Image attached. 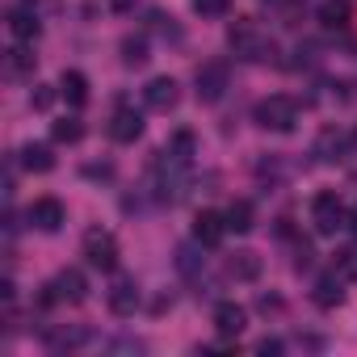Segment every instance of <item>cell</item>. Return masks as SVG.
Segmentation results:
<instances>
[{
    "label": "cell",
    "instance_id": "6da1fadb",
    "mask_svg": "<svg viewBox=\"0 0 357 357\" xmlns=\"http://www.w3.org/2000/svg\"><path fill=\"white\" fill-rule=\"evenodd\" d=\"M227 43H231V51H236L240 59H252V63H265V59L273 55V43H269L252 22H236L231 34H227Z\"/></svg>",
    "mask_w": 357,
    "mask_h": 357
},
{
    "label": "cell",
    "instance_id": "7a4b0ae2",
    "mask_svg": "<svg viewBox=\"0 0 357 357\" xmlns=\"http://www.w3.org/2000/svg\"><path fill=\"white\" fill-rule=\"evenodd\" d=\"M252 118H257V126H265V130H294V122H298V105H294L290 97L273 93V97L257 101Z\"/></svg>",
    "mask_w": 357,
    "mask_h": 357
},
{
    "label": "cell",
    "instance_id": "3957f363",
    "mask_svg": "<svg viewBox=\"0 0 357 357\" xmlns=\"http://www.w3.org/2000/svg\"><path fill=\"white\" fill-rule=\"evenodd\" d=\"M311 219H315V231H319V236H336V231L349 223V211L340 206L336 194H315V202H311Z\"/></svg>",
    "mask_w": 357,
    "mask_h": 357
},
{
    "label": "cell",
    "instance_id": "277c9868",
    "mask_svg": "<svg viewBox=\"0 0 357 357\" xmlns=\"http://www.w3.org/2000/svg\"><path fill=\"white\" fill-rule=\"evenodd\" d=\"M84 257H89L93 269L114 273V269H118V240H114L109 231H89V236H84Z\"/></svg>",
    "mask_w": 357,
    "mask_h": 357
},
{
    "label": "cell",
    "instance_id": "5b68a950",
    "mask_svg": "<svg viewBox=\"0 0 357 357\" xmlns=\"http://www.w3.org/2000/svg\"><path fill=\"white\" fill-rule=\"evenodd\" d=\"M47 290H51V294H47L43 303H72V307H76V303H84L89 282H84V273H80V269H59V273H55V282H51Z\"/></svg>",
    "mask_w": 357,
    "mask_h": 357
},
{
    "label": "cell",
    "instance_id": "8992f818",
    "mask_svg": "<svg viewBox=\"0 0 357 357\" xmlns=\"http://www.w3.org/2000/svg\"><path fill=\"white\" fill-rule=\"evenodd\" d=\"M227 80H231V72H227V63H223V59L202 63V68H198V76H194V84H198V101H219V97L227 93Z\"/></svg>",
    "mask_w": 357,
    "mask_h": 357
},
{
    "label": "cell",
    "instance_id": "52a82bcc",
    "mask_svg": "<svg viewBox=\"0 0 357 357\" xmlns=\"http://www.w3.org/2000/svg\"><path fill=\"white\" fill-rule=\"evenodd\" d=\"M176 80L172 76H155L147 89H143V101H147V109H155V114H168L172 105H176Z\"/></svg>",
    "mask_w": 357,
    "mask_h": 357
},
{
    "label": "cell",
    "instance_id": "ba28073f",
    "mask_svg": "<svg viewBox=\"0 0 357 357\" xmlns=\"http://www.w3.org/2000/svg\"><path fill=\"white\" fill-rule=\"evenodd\" d=\"M63 219H68V211H63L59 198H38V202L30 206V223H34L38 231H59Z\"/></svg>",
    "mask_w": 357,
    "mask_h": 357
},
{
    "label": "cell",
    "instance_id": "9c48e42d",
    "mask_svg": "<svg viewBox=\"0 0 357 357\" xmlns=\"http://www.w3.org/2000/svg\"><path fill=\"white\" fill-rule=\"evenodd\" d=\"M139 135H143V114L122 105V109L109 118V139H114V143H135Z\"/></svg>",
    "mask_w": 357,
    "mask_h": 357
},
{
    "label": "cell",
    "instance_id": "30bf717a",
    "mask_svg": "<svg viewBox=\"0 0 357 357\" xmlns=\"http://www.w3.org/2000/svg\"><path fill=\"white\" fill-rule=\"evenodd\" d=\"M135 307H139V286H135V278H118L114 286H109V311L114 315H135Z\"/></svg>",
    "mask_w": 357,
    "mask_h": 357
},
{
    "label": "cell",
    "instance_id": "8fae6325",
    "mask_svg": "<svg viewBox=\"0 0 357 357\" xmlns=\"http://www.w3.org/2000/svg\"><path fill=\"white\" fill-rule=\"evenodd\" d=\"M244 324H248V311H244L240 303H219V307H215V328H219L223 336H240Z\"/></svg>",
    "mask_w": 357,
    "mask_h": 357
},
{
    "label": "cell",
    "instance_id": "7c38bea8",
    "mask_svg": "<svg viewBox=\"0 0 357 357\" xmlns=\"http://www.w3.org/2000/svg\"><path fill=\"white\" fill-rule=\"evenodd\" d=\"M223 231H227V219H223V215H215V211H202V215H198V223H194V240H202L206 248H215V244L223 240Z\"/></svg>",
    "mask_w": 357,
    "mask_h": 357
},
{
    "label": "cell",
    "instance_id": "4fadbf2b",
    "mask_svg": "<svg viewBox=\"0 0 357 357\" xmlns=\"http://www.w3.org/2000/svg\"><path fill=\"white\" fill-rule=\"evenodd\" d=\"M38 30H43V26H38V13H34V9H13V13H9V34H13L17 43H34Z\"/></svg>",
    "mask_w": 357,
    "mask_h": 357
},
{
    "label": "cell",
    "instance_id": "5bb4252c",
    "mask_svg": "<svg viewBox=\"0 0 357 357\" xmlns=\"http://www.w3.org/2000/svg\"><path fill=\"white\" fill-rule=\"evenodd\" d=\"M227 278H236V282H257V278H261V257H257V252H236V257H227Z\"/></svg>",
    "mask_w": 357,
    "mask_h": 357
},
{
    "label": "cell",
    "instance_id": "9a60e30c",
    "mask_svg": "<svg viewBox=\"0 0 357 357\" xmlns=\"http://www.w3.org/2000/svg\"><path fill=\"white\" fill-rule=\"evenodd\" d=\"M202 240L198 244H181L176 248V269H181L185 278H202V269H206V257H202Z\"/></svg>",
    "mask_w": 357,
    "mask_h": 357
},
{
    "label": "cell",
    "instance_id": "2e32d148",
    "mask_svg": "<svg viewBox=\"0 0 357 357\" xmlns=\"http://www.w3.org/2000/svg\"><path fill=\"white\" fill-rule=\"evenodd\" d=\"M59 93L68 97L72 109H80V105L89 101V80H84V72H63V76H59Z\"/></svg>",
    "mask_w": 357,
    "mask_h": 357
},
{
    "label": "cell",
    "instance_id": "e0dca14e",
    "mask_svg": "<svg viewBox=\"0 0 357 357\" xmlns=\"http://www.w3.org/2000/svg\"><path fill=\"white\" fill-rule=\"evenodd\" d=\"M22 164H26L30 172H51V168H55V155H51L47 143H26V147H22Z\"/></svg>",
    "mask_w": 357,
    "mask_h": 357
},
{
    "label": "cell",
    "instance_id": "ac0fdd59",
    "mask_svg": "<svg viewBox=\"0 0 357 357\" xmlns=\"http://www.w3.org/2000/svg\"><path fill=\"white\" fill-rule=\"evenodd\" d=\"M340 286H344V278H340V273L319 278V282H315V303H319V307H336V303L344 298V290H340Z\"/></svg>",
    "mask_w": 357,
    "mask_h": 357
},
{
    "label": "cell",
    "instance_id": "d6986e66",
    "mask_svg": "<svg viewBox=\"0 0 357 357\" xmlns=\"http://www.w3.org/2000/svg\"><path fill=\"white\" fill-rule=\"evenodd\" d=\"M223 219H227V231H240V236H244V231H252V219H257V215H252V202H244V198H240V202H231V206H227V215H223Z\"/></svg>",
    "mask_w": 357,
    "mask_h": 357
},
{
    "label": "cell",
    "instance_id": "ffe728a7",
    "mask_svg": "<svg viewBox=\"0 0 357 357\" xmlns=\"http://www.w3.org/2000/svg\"><path fill=\"white\" fill-rule=\"evenodd\" d=\"M143 59H147V38H143V34L122 38V63H126V68H139Z\"/></svg>",
    "mask_w": 357,
    "mask_h": 357
},
{
    "label": "cell",
    "instance_id": "44dd1931",
    "mask_svg": "<svg viewBox=\"0 0 357 357\" xmlns=\"http://www.w3.org/2000/svg\"><path fill=\"white\" fill-rule=\"evenodd\" d=\"M80 135H84L80 118H59V122L51 126V139H55V143H80Z\"/></svg>",
    "mask_w": 357,
    "mask_h": 357
},
{
    "label": "cell",
    "instance_id": "7402d4cb",
    "mask_svg": "<svg viewBox=\"0 0 357 357\" xmlns=\"http://www.w3.org/2000/svg\"><path fill=\"white\" fill-rule=\"evenodd\" d=\"M164 151H168V155H176V160H185V164H190V155H194V135H190V130H176V135H172V143H168Z\"/></svg>",
    "mask_w": 357,
    "mask_h": 357
},
{
    "label": "cell",
    "instance_id": "603a6c76",
    "mask_svg": "<svg viewBox=\"0 0 357 357\" xmlns=\"http://www.w3.org/2000/svg\"><path fill=\"white\" fill-rule=\"evenodd\" d=\"M336 273H340L344 282H357V248L336 252Z\"/></svg>",
    "mask_w": 357,
    "mask_h": 357
},
{
    "label": "cell",
    "instance_id": "cb8c5ba5",
    "mask_svg": "<svg viewBox=\"0 0 357 357\" xmlns=\"http://www.w3.org/2000/svg\"><path fill=\"white\" fill-rule=\"evenodd\" d=\"M319 22H324V26H344V22H349V9L336 5V0H328V5L319 9Z\"/></svg>",
    "mask_w": 357,
    "mask_h": 357
},
{
    "label": "cell",
    "instance_id": "d4e9b609",
    "mask_svg": "<svg viewBox=\"0 0 357 357\" xmlns=\"http://www.w3.org/2000/svg\"><path fill=\"white\" fill-rule=\"evenodd\" d=\"M89 336L84 332H76V328H68V332H51V349H76V344H84Z\"/></svg>",
    "mask_w": 357,
    "mask_h": 357
},
{
    "label": "cell",
    "instance_id": "484cf974",
    "mask_svg": "<svg viewBox=\"0 0 357 357\" xmlns=\"http://www.w3.org/2000/svg\"><path fill=\"white\" fill-rule=\"evenodd\" d=\"M194 9H198L202 17H223V13L231 9V0H194Z\"/></svg>",
    "mask_w": 357,
    "mask_h": 357
},
{
    "label": "cell",
    "instance_id": "4316f807",
    "mask_svg": "<svg viewBox=\"0 0 357 357\" xmlns=\"http://www.w3.org/2000/svg\"><path fill=\"white\" fill-rule=\"evenodd\" d=\"M30 68H34V55H30V51H13V55H9V72H13V76H22V72H30Z\"/></svg>",
    "mask_w": 357,
    "mask_h": 357
},
{
    "label": "cell",
    "instance_id": "83f0119b",
    "mask_svg": "<svg viewBox=\"0 0 357 357\" xmlns=\"http://www.w3.org/2000/svg\"><path fill=\"white\" fill-rule=\"evenodd\" d=\"M109 349H114V353H143V340L122 336V340H109Z\"/></svg>",
    "mask_w": 357,
    "mask_h": 357
},
{
    "label": "cell",
    "instance_id": "f1b7e54d",
    "mask_svg": "<svg viewBox=\"0 0 357 357\" xmlns=\"http://www.w3.org/2000/svg\"><path fill=\"white\" fill-rule=\"evenodd\" d=\"M84 172H89V176H101V181H105V176H114V168H109V164H89Z\"/></svg>",
    "mask_w": 357,
    "mask_h": 357
},
{
    "label": "cell",
    "instance_id": "f546056e",
    "mask_svg": "<svg viewBox=\"0 0 357 357\" xmlns=\"http://www.w3.org/2000/svg\"><path fill=\"white\" fill-rule=\"evenodd\" d=\"M257 353H282V340H273V336H265V340L257 344Z\"/></svg>",
    "mask_w": 357,
    "mask_h": 357
},
{
    "label": "cell",
    "instance_id": "4dcf8cb0",
    "mask_svg": "<svg viewBox=\"0 0 357 357\" xmlns=\"http://www.w3.org/2000/svg\"><path fill=\"white\" fill-rule=\"evenodd\" d=\"M34 105H38V109H47V105H51V93H47V89H38V93H34Z\"/></svg>",
    "mask_w": 357,
    "mask_h": 357
},
{
    "label": "cell",
    "instance_id": "1f68e13d",
    "mask_svg": "<svg viewBox=\"0 0 357 357\" xmlns=\"http://www.w3.org/2000/svg\"><path fill=\"white\" fill-rule=\"evenodd\" d=\"M344 227H349V231H353V236H357V206H353V211H349V223H344Z\"/></svg>",
    "mask_w": 357,
    "mask_h": 357
}]
</instances>
